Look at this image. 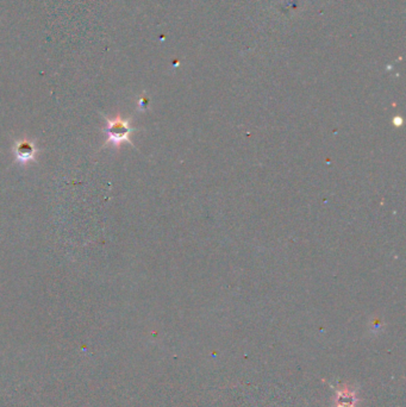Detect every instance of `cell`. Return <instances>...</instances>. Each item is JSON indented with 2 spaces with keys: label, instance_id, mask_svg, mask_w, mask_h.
I'll return each instance as SVG.
<instances>
[{
  "label": "cell",
  "instance_id": "1",
  "mask_svg": "<svg viewBox=\"0 0 406 407\" xmlns=\"http://www.w3.org/2000/svg\"><path fill=\"white\" fill-rule=\"evenodd\" d=\"M106 124L108 125L104 129L106 137H108L105 145L112 144L114 147H119L124 142L131 143L130 135H131L133 129H131L127 119H123L121 117H117L114 119L106 118Z\"/></svg>",
  "mask_w": 406,
  "mask_h": 407
},
{
  "label": "cell",
  "instance_id": "3",
  "mask_svg": "<svg viewBox=\"0 0 406 407\" xmlns=\"http://www.w3.org/2000/svg\"><path fill=\"white\" fill-rule=\"evenodd\" d=\"M336 401H337V407H352L355 403V395L349 390H344L340 393Z\"/></svg>",
  "mask_w": 406,
  "mask_h": 407
},
{
  "label": "cell",
  "instance_id": "2",
  "mask_svg": "<svg viewBox=\"0 0 406 407\" xmlns=\"http://www.w3.org/2000/svg\"><path fill=\"white\" fill-rule=\"evenodd\" d=\"M16 159L20 163H28V162L34 161L36 156L37 149L31 141L29 140H19L16 142L15 148H13Z\"/></svg>",
  "mask_w": 406,
  "mask_h": 407
}]
</instances>
